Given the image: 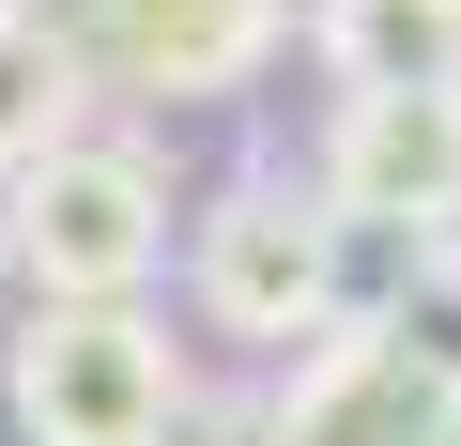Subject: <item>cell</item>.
I'll return each mask as SVG.
<instances>
[{"label": "cell", "mask_w": 461, "mask_h": 446, "mask_svg": "<svg viewBox=\"0 0 461 446\" xmlns=\"http://www.w3.org/2000/svg\"><path fill=\"white\" fill-rule=\"evenodd\" d=\"M200 308H215V339H247V354H323V339H354L369 323V293H354V215L323 200V185H293V169H262V185H230L215 215H200Z\"/></svg>", "instance_id": "cell-1"}, {"label": "cell", "mask_w": 461, "mask_h": 446, "mask_svg": "<svg viewBox=\"0 0 461 446\" xmlns=\"http://www.w3.org/2000/svg\"><path fill=\"white\" fill-rule=\"evenodd\" d=\"M0 400H16L32 446H169L200 369L169 354V323L139 293H77V308H32L0 339Z\"/></svg>", "instance_id": "cell-2"}, {"label": "cell", "mask_w": 461, "mask_h": 446, "mask_svg": "<svg viewBox=\"0 0 461 446\" xmlns=\"http://www.w3.org/2000/svg\"><path fill=\"white\" fill-rule=\"evenodd\" d=\"M0 247H16L32 308H77V293H139L154 247H169V169L139 123H77L47 139L16 185H0Z\"/></svg>", "instance_id": "cell-3"}, {"label": "cell", "mask_w": 461, "mask_h": 446, "mask_svg": "<svg viewBox=\"0 0 461 446\" xmlns=\"http://www.w3.org/2000/svg\"><path fill=\"white\" fill-rule=\"evenodd\" d=\"M47 32L139 93V108H200V93H247L293 32V0H47Z\"/></svg>", "instance_id": "cell-4"}, {"label": "cell", "mask_w": 461, "mask_h": 446, "mask_svg": "<svg viewBox=\"0 0 461 446\" xmlns=\"http://www.w3.org/2000/svg\"><path fill=\"white\" fill-rule=\"evenodd\" d=\"M308 185L354 215V232H384V247L461 232V93H339Z\"/></svg>", "instance_id": "cell-5"}, {"label": "cell", "mask_w": 461, "mask_h": 446, "mask_svg": "<svg viewBox=\"0 0 461 446\" xmlns=\"http://www.w3.org/2000/svg\"><path fill=\"white\" fill-rule=\"evenodd\" d=\"M277 446H461V385H446L400 323H354V339L293 354Z\"/></svg>", "instance_id": "cell-6"}, {"label": "cell", "mask_w": 461, "mask_h": 446, "mask_svg": "<svg viewBox=\"0 0 461 446\" xmlns=\"http://www.w3.org/2000/svg\"><path fill=\"white\" fill-rule=\"evenodd\" d=\"M339 93H461V0H308Z\"/></svg>", "instance_id": "cell-7"}, {"label": "cell", "mask_w": 461, "mask_h": 446, "mask_svg": "<svg viewBox=\"0 0 461 446\" xmlns=\"http://www.w3.org/2000/svg\"><path fill=\"white\" fill-rule=\"evenodd\" d=\"M77 93H93V62L32 16V0H0V185H16L47 139H77Z\"/></svg>", "instance_id": "cell-8"}]
</instances>
